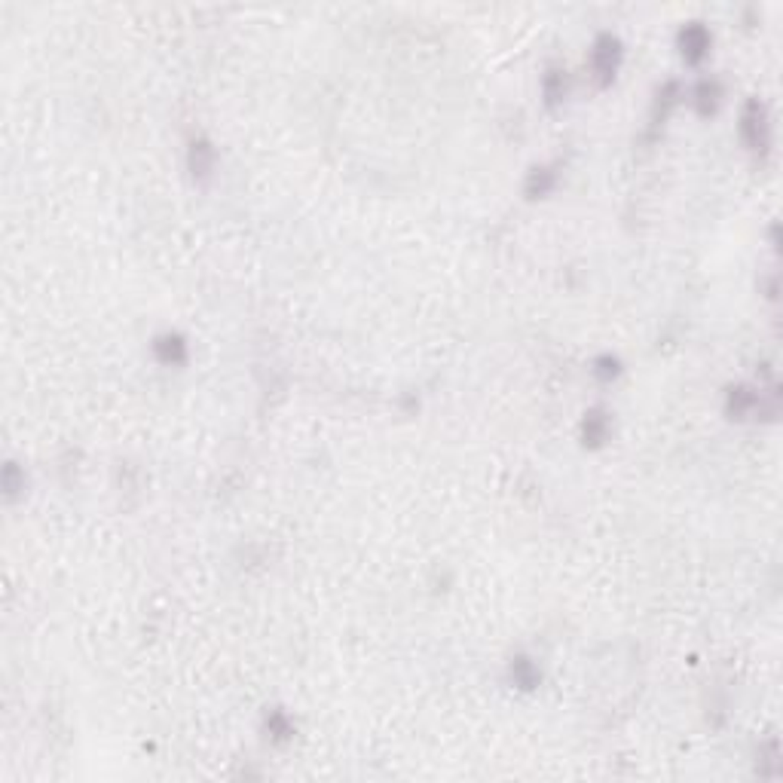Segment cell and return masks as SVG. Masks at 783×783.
Listing matches in <instances>:
<instances>
[{
    "label": "cell",
    "mask_w": 783,
    "mask_h": 783,
    "mask_svg": "<svg viewBox=\"0 0 783 783\" xmlns=\"http://www.w3.org/2000/svg\"><path fill=\"white\" fill-rule=\"evenodd\" d=\"M768 117H765V107L759 101H750L747 110H744V119H740V135L744 141L752 147V150H765L768 147Z\"/></svg>",
    "instance_id": "obj_1"
},
{
    "label": "cell",
    "mask_w": 783,
    "mask_h": 783,
    "mask_svg": "<svg viewBox=\"0 0 783 783\" xmlns=\"http://www.w3.org/2000/svg\"><path fill=\"white\" fill-rule=\"evenodd\" d=\"M618 43L612 37H600L597 40V46H594V70L600 74V80H609L615 74V68H618Z\"/></svg>",
    "instance_id": "obj_2"
},
{
    "label": "cell",
    "mask_w": 783,
    "mask_h": 783,
    "mask_svg": "<svg viewBox=\"0 0 783 783\" xmlns=\"http://www.w3.org/2000/svg\"><path fill=\"white\" fill-rule=\"evenodd\" d=\"M759 395H762V392H759ZM759 395L752 392V389H744V385L731 389V395H728V413L735 416V420H744V416L756 413V410H759Z\"/></svg>",
    "instance_id": "obj_3"
},
{
    "label": "cell",
    "mask_w": 783,
    "mask_h": 783,
    "mask_svg": "<svg viewBox=\"0 0 783 783\" xmlns=\"http://www.w3.org/2000/svg\"><path fill=\"white\" fill-rule=\"evenodd\" d=\"M679 43H683V55L691 58V62H698V58L710 49V34L701 25H691L683 31V40H679Z\"/></svg>",
    "instance_id": "obj_4"
},
{
    "label": "cell",
    "mask_w": 783,
    "mask_h": 783,
    "mask_svg": "<svg viewBox=\"0 0 783 783\" xmlns=\"http://www.w3.org/2000/svg\"><path fill=\"white\" fill-rule=\"evenodd\" d=\"M211 166H215V150H211L206 141H193L190 144V169H193V175H199V178H206Z\"/></svg>",
    "instance_id": "obj_5"
},
{
    "label": "cell",
    "mask_w": 783,
    "mask_h": 783,
    "mask_svg": "<svg viewBox=\"0 0 783 783\" xmlns=\"http://www.w3.org/2000/svg\"><path fill=\"white\" fill-rule=\"evenodd\" d=\"M156 355L162 361H171V364H178V361H184V355H187V346L181 337H162L156 343Z\"/></svg>",
    "instance_id": "obj_6"
},
{
    "label": "cell",
    "mask_w": 783,
    "mask_h": 783,
    "mask_svg": "<svg viewBox=\"0 0 783 783\" xmlns=\"http://www.w3.org/2000/svg\"><path fill=\"white\" fill-rule=\"evenodd\" d=\"M606 438V416L600 410H591L585 416V444H600Z\"/></svg>",
    "instance_id": "obj_7"
},
{
    "label": "cell",
    "mask_w": 783,
    "mask_h": 783,
    "mask_svg": "<svg viewBox=\"0 0 783 783\" xmlns=\"http://www.w3.org/2000/svg\"><path fill=\"white\" fill-rule=\"evenodd\" d=\"M511 673H514V683H517V686H523V688H533V686L538 683V670H536V667H533L526 658H517V661H514Z\"/></svg>",
    "instance_id": "obj_8"
},
{
    "label": "cell",
    "mask_w": 783,
    "mask_h": 783,
    "mask_svg": "<svg viewBox=\"0 0 783 783\" xmlns=\"http://www.w3.org/2000/svg\"><path fill=\"white\" fill-rule=\"evenodd\" d=\"M551 184H554V175H551V171L536 169L533 175H530V181H526V193H530V196H545V193L551 190Z\"/></svg>",
    "instance_id": "obj_9"
},
{
    "label": "cell",
    "mask_w": 783,
    "mask_h": 783,
    "mask_svg": "<svg viewBox=\"0 0 783 783\" xmlns=\"http://www.w3.org/2000/svg\"><path fill=\"white\" fill-rule=\"evenodd\" d=\"M719 101V86L716 83H701L698 86V110L701 114H710Z\"/></svg>",
    "instance_id": "obj_10"
},
{
    "label": "cell",
    "mask_w": 783,
    "mask_h": 783,
    "mask_svg": "<svg viewBox=\"0 0 783 783\" xmlns=\"http://www.w3.org/2000/svg\"><path fill=\"white\" fill-rule=\"evenodd\" d=\"M267 731H270V735L276 737V740H284V737L291 735V722L284 719L282 713H272V716L267 719Z\"/></svg>",
    "instance_id": "obj_11"
},
{
    "label": "cell",
    "mask_w": 783,
    "mask_h": 783,
    "mask_svg": "<svg viewBox=\"0 0 783 783\" xmlns=\"http://www.w3.org/2000/svg\"><path fill=\"white\" fill-rule=\"evenodd\" d=\"M545 95H548V101H560L563 98V77L557 74V70H551V74L545 77Z\"/></svg>",
    "instance_id": "obj_12"
},
{
    "label": "cell",
    "mask_w": 783,
    "mask_h": 783,
    "mask_svg": "<svg viewBox=\"0 0 783 783\" xmlns=\"http://www.w3.org/2000/svg\"><path fill=\"white\" fill-rule=\"evenodd\" d=\"M597 373H600V376H615V373H618L615 358H600V361H597Z\"/></svg>",
    "instance_id": "obj_13"
}]
</instances>
